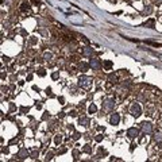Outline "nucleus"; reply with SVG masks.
<instances>
[{"instance_id": "1", "label": "nucleus", "mask_w": 162, "mask_h": 162, "mask_svg": "<svg viewBox=\"0 0 162 162\" xmlns=\"http://www.w3.org/2000/svg\"><path fill=\"white\" fill-rule=\"evenodd\" d=\"M78 87L82 89H89L92 87V78L88 77V76H81L80 78H78Z\"/></svg>"}, {"instance_id": "2", "label": "nucleus", "mask_w": 162, "mask_h": 162, "mask_svg": "<svg viewBox=\"0 0 162 162\" xmlns=\"http://www.w3.org/2000/svg\"><path fill=\"white\" fill-rule=\"evenodd\" d=\"M130 112H131V115H132V116H135V118L141 116V113H142L141 106H139L138 103H134V104L130 107Z\"/></svg>"}, {"instance_id": "3", "label": "nucleus", "mask_w": 162, "mask_h": 162, "mask_svg": "<svg viewBox=\"0 0 162 162\" xmlns=\"http://www.w3.org/2000/svg\"><path fill=\"white\" fill-rule=\"evenodd\" d=\"M89 66L93 69V70H99V69H101V61L99 60V58H91V61H89Z\"/></svg>"}, {"instance_id": "4", "label": "nucleus", "mask_w": 162, "mask_h": 162, "mask_svg": "<svg viewBox=\"0 0 162 162\" xmlns=\"http://www.w3.org/2000/svg\"><path fill=\"white\" fill-rule=\"evenodd\" d=\"M113 107H115V100H113V99H106V100H104V103H103V108L107 109V111L113 109Z\"/></svg>"}, {"instance_id": "5", "label": "nucleus", "mask_w": 162, "mask_h": 162, "mask_svg": "<svg viewBox=\"0 0 162 162\" xmlns=\"http://www.w3.org/2000/svg\"><path fill=\"white\" fill-rule=\"evenodd\" d=\"M141 128L144 134H150L153 131V124L150 122H143V123H141Z\"/></svg>"}, {"instance_id": "6", "label": "nucleus", "mask_w": 162, "mask_h": 162, "mask_svg": "<svg viewBox=\"0 0 162 162\" xmlns=\"http://www.w3.org/2000/svg\"><path fill=\"white\" fill-rule=\"evenodd\" d=\"M120 122V116H119V113H112L111 115V118H109V123L112 124V126H118Z\"/></svg>"}, {"instance_id": "7", "label": "nucleus", "mask_w": 162, "mask_h": 162, "mask_svg": "<svg viewBox=\"0 0 162 162\" xmlns=\"http://www.w3.org/2000/svg\"><path fill=\"white\" fill-rule=\"evenodd\" d=\"M138 134H139V130L135 128V127H131V128L127 130V135H128V138H137Z\"/></svg>"}, {"instance_id": "8", "label": "nucleus", "mask_w": 162, "mask_h": 162, "mask_svg": "<svg viewBox=\"0 0 162 162\" xmlns=\"http://www.w3.org/2000/svg\"><path fill=\"white\" fill-rule=\"evenodd\" d=\"M92 54H93V49H92V47L87 46V47H84V49H82V56H85V57H91Z\"/></svg>"}, {"instance_id": "9", "label": "nucleus", "mask_w": 162, "mask_h": 162, "mask_svg": "<svg viewBox=\"0 0 162 162\" xmlns=\"http://www.w3.org/2000/svg\"><path fill=\"white\" fill-rule=\"evenodd\" d=\"M78 123L81 124V126H84V127H88L89 124H91V122H89V119L88 118H80V119H78Z\"/></svg>"}, {"instance_id": "10", "label": "nucleus", "mask_w": 162, "mask_h": 162, "mask_svg": "<svg viewBox=\"0 0 162 162\" xmlns=\"http://www.w3.org/2000/svg\"><path fill=\"white\" fill-rule=\"evenodd\" d=\"M27 155H28V153H27V150H26V149H20V150H19L18 157H19L20 159H25Z\"/></svg>"}, {"instance_id": "11", "label": "nucleus", "mask_w": 162, "mask_h": 162, "mask_svg": "<svg viewBox=\"0 0 162 162\" xmlns=\"http://www.w3.org/2000/svg\"><path fill=\"white\" fill-rule=\"evenodd\" d=\"M43 58H45V61H50L51 58H53V54L50 53V51H45V54H43Z\"/></svg>"}, {"instance_id": "12", "label": "nucleus", "mask_w": 162, "mask_h": 162, "mask_svg": "<svg viewBox=\"0 0 162 162\" xmlns=\"http://www.w3.org/2000/svg\"><path fill=\"white\" fill-rule=\"evenodd\" d=\"M154 141L155 142H162V132H155Z\"/></svg>"}, {"instance_id": "13", "label": "nucleus", "mask_w": 162, "mask_h": 162, "mask_svg": "<svg viewBox=\"0 0 162 162\" xmlns=\"http://www.w3.org/2000/svg\"><path fill=\"white\" fill-rule=\"evenodd\" d=\"M96 111H97V107H96L95 104H91V106H89V108H88V112L89 113H95Z\"/></svg>"}, {"instance_id": "14", "label": "nucleus", "mask_w": 162, "mask_h": 162, "mask_svg": "<svg viewBox=\"0 0 162 162\" xmlns=\"http://www.w3.org/2000/svg\"><path fill=\"white\" fill-rule=\"evenodd\" d=\"M144 26H146V27H150V28H153V27H154V19H150V20L144 22Z\"/></svg>"}, {"instance_id": "15", "label": "nucleus", "mask_w": 162, "mask_h": 162, "mask_svg": "<svg viewBox=\"0 0 162 162\" xmlns=\"http://www.w3.org/2000/svg\"><path fill=\"white\" fill-rule=\"evenodd\" d=\"M88 68H89V65H87V63H80V69H82V72H87L88 70Z\"/></svg>"}, {"instance_id": "16", "label": "nucleus", "mask_w": 162, "mask_h": 162, "mask_svg": "<svg viewBox=\"0 0 162 162\" xmlns=\"http://www.w3.org/2000/svg\"><path fill=\"white\" fill-rule=\"evenodd\" d=\"M111 66H112V62H111V61H106V62H104V68H106L107 70H109Z\"/></svg>"}, {"instance_id": "17", "label": "nucleus", "mask_w": 162, "mask_h": 162, "mask_svg": "<svg viewBox=\"0 0 162 162\" xmlns=\"http://www.w3.org/2000/svg\"><path fill=\"white\" fill-rule=\"evenodd\" d=\"M61 141H62V137H61V135H57V137H56V139H54L56 144H60V143H61Z\"/></svg>"}, {"instance_id": "18", "label": "nucleus", "mask_w": 162, "mask_h": 162, "mask_svg": "<svg viewBox=\"0 0 162 162\" xmlns=\"http://www.w3.org/2000/svg\"><path fill=\"white\" fill-rule=\"evenodd\" d=\"M108 80L111 81V82H116V76H113V74H109Z\"/></svg>"}, {"instance_id": "19", "label": "nucleus", "mask_w": 162, "mask_h": 162, "mask_svg": "<svg viewBox=\"0 0 162 162\" xmlns=\"http://www.w3.org/2000/svg\"><path fill=\"white\" fill-rule=\"evenodd\" d=\"M28 8H30V4H27V3L22 4V11H26V10H28Z\"/></svg>"}, {"instance_id": "20", "label": "nucleus", "mask_w": 162, "mask_h": 162, "mask_svg": "<svg viewBox=\"0 0 162 162\" xmlns=\"http://www.w3.org/2000/svg\"><path fill=\"white\" fill-rule=\"evenodd\" d=\"M38 74H39V76H42V77H43V76H45V74H46V72H45V69H39V72H38Z\"/></svg>"}, {"instance_id": "21", "label": "nucleus", "mask_w": 162, "mask_h": 162, "mask_svg": "<svg viewBox=\"0 0 162 162\" xmlns=\"http://www.w3.org/2000/svg\"><path fill=\"white\" fill-rule=\"evenodd\" d=\"M150 12H151V7H147V8H144L143 14H150Z\"/></svg>"}, {"instance_id": "22", "label": "nucleus", "mask_w": 162, "mask_h": 162, "mask_svg": "<svg viewBox=\"0 0 162 162\" xmlns=\"http://www.w3.org/2000/svg\"><path fill=\"white\" fill-rule=\"evenodd\" d=\"M84 151H85V153H91V147H89L88 144H87V146L84 147Z\"/></svg>"}, {"instance_id": "23", "label": "nucleus", "mask_w": 162, "mask_h": 162, "mask_svg": "<svg viewBox=\"0 0 162 162\" xmlns=\"http://www.w3.org/2000/svg\"><path fill=\"white\" fill-rule=\"evenodd\" d=\"M37 155H38V153L34 151V153H32V158H37Z\"/></svg>"}, {"instance_id": "24", "label": "nucleus", "mask_w": 162, "mask_h": 162, "mask_svg": "<svg viewBox=\"0 0 162 162\" xmlns=\"http://www.w3.org/2000/svg\"><path fill=\"white\" fill-rule=\"evenodd\" d=\"M154 3H155V4H161V3H162V0H154Z\"/></svg>"}, {"instance_id": "25", "label": "nucleus", "mask_w": 162, "mask_h": 162, "mask_svg": "<svg viewBox=\"0 0 162 162\" xmlns=\"http://www.w3.org/2000/svg\"><path fill=\"white\" fill-rule=\"evenodd\" d=\"M101 139H103V137H101V135H100V137H97V138H96V141H97V142H100V141H101Z\"/></svg>"}, {"instance_id": "26", "label": "nucleus", "mask_w": 162, "mask_h": 162, "mask_svg": "<svg viewBox=\"0 0 162 162\" xmlns=\"http://www.w3.org/2000/svg\"><path fill=\"white\" fill-rule=\"evenodd\" d=\"M70 115H72V116H76L77 113H76V111H72V112H70Z\"/></svg>"}]
</instances>
